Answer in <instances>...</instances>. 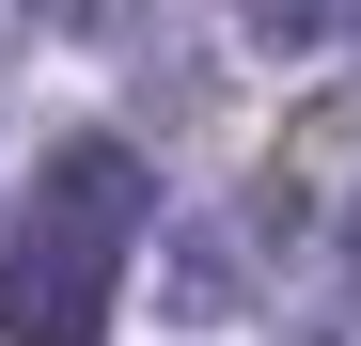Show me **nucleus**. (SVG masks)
Returning <instances> with one entry per match:
<instances>
[{
    "label": "nucleus",
    "mask_w": 361,
    "mask_h": 346,
    "mask_svg": "<svg viewBox=\"0 0 361 346\" xmlns=\"http://www.w3.org/2000/svg\"><path fill=\"white\" fill-rule=\"evenodd\" d=\"M110 268L126 252H94L63 205H16L0 220V346H94L110 330Z\"/></svg>",
    "instance_id": "1"
},
{
    "label": "nucleus",
    "mask_w": 361,
    "mask_h": 346,
    "mask_svg": "<svg viewBox=\"0 0 361 346\" xmlns=\"http://www.w3.org/2000/svg\"><path fill=\"white\" fill-rule=\"evenodd\" d=\"M32 205H63V220H79L94 252H126L142 220H157V189H142V142H110V126H79L63 157H47V189H32Z\"/></svg>",
    "instance_id": "2"
},
{
    "label": "nucleus",
    "mask_w": 361,
    "mask_h": 346,
    "mask_svg": "<svg viewBox=\"0 0 361 346\" xmlns=\"http://www.w3.org/2000/svg\"><path fill=\"white\" fill-rule=\"evenodd\" d=\"M361 157V95H314V110H298V126H283V157H267V237H298V220H314V189H330V173Z\"/></svg>",
    "instance_id": "3"
},
{
    "label": "nucleus",
    "mask_w": 361,
    "mask_h": 346,
    "mask_svg": "<svg viewBox=\"0 0 361 346\" xmlns=\"http://www.w3.org/2000/svg\"><path fill=\"white\" fill-rule=\"evenodd\" d=\"M252 32H267V47H330V32H345V0H252Z\"/></svg>",
    "instance_id": "4"
}]
</instances>
